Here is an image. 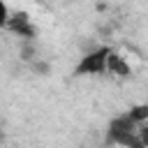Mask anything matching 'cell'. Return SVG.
Wrapping results in <instances>:
<instances>
[{"label": "cell", "mask_w": 148, "mask_h": 148, "mask_svg": "<svg viewBox=\"0 0 148 148\" xmlns=\"http://www.w3.org/2000/svg\"><path fill=\"white\" fill-rule=\"evenodd\" d=\"M134 139H136V125L130 120L127 113H120V116H116L109 123V127H106V143L127 148Z\"/></svg>", "instance_id": "cell-1"}, {"label": "cell", "mask_w": 148, "mask_h": 148, "mask_svg": "<svg viewBox=\"0 0 148 148\" xmlns=\"http://www.w3.org/2000/svg\"><path fill=\"white\" fill-rule=\"evenodd\" d=\"M109 53H111L109 46H99V49L81 56L79 65L72 69V74L74 76H99V74H104L106 72V58H109Z\"/></svg>", "instance_id": "cell-2"}, {"label": "cell", "mask_w": 148, "mask_h": 148, "mask_svg": "<svg viewBox=\"0 0 148 148\" xmlns=\"http://www.w3.org/2000/svg\"><path fill=\"white\" fill-rule=\"evenodd\" d=\"M7 30L18 35L23 42H32L37 37V28L30 21V14L18 9V12H9V21H7Z\"/></svg>", "instance_id": "cell-3"}, {"label": "cell", "mask_w": 148, "mask_h": 148, "mask_svg": "<svg viewBox=\"0 0 148 148\" xmlns=\"http://www.w3.org/2000/svg\"><path fill=\"white\" fill-rule=\"evenodd\" d=\"M106 72L113 74V76H118V79H130V76H132L130 62H127L120 53H116V51H111L109 58H106Z\"/></svg>", "instance_id": "cell-4"}, {"label": "cell", "mask_w": 148, "mask_h": 148, "mask_svg": "<svg viewBox=\"0 0 148 148\" xmlns=\"http://www.w3.org/2000/svg\"><path fill=\"white\" fill-rule=\"evenodd\" d=\"M127 116H130V120H132L136 127H139L141 123H148V104H134V106H130Z\"/></svg>", "instance_id": "cell-5"}, {"label": "cell", "mask_w": 148, "mask_h": 148, "mask_svg": "<svg viewBox=\"0 0 148 148\" xmlns=\"http://www.w3.org/2000/svg\"><path fill=\"white\" fill-rule=\"evenodd\" d=\"M18 58H21L23 62H35V60H37V46H35L32 42H23L21 49H18Z\"/></svg>", "instance_id": "cell-6"}, {"label": "cell", "mask_w": 148, "mask_h": 148, "mask_svg": "<svg viewBox=\"0 0 148 148\" xmlns=\"http://www.w3.org/2000/svg\"><path fill=\"white\" fill-rule=\"evenodd\" d=\"M30 67H32V72L39 74V76H49V74H51V62H49V60L37 58L35 62H30Z\"/></svg>", "instance_id": "cell-7"}, {"label": "cell", "mask_w": 148, "mask_h": 148, "mask_svg": "<svg viewBox=\"0 0 148 148\" xmlns=\"http://www.w3.org/2000/svg\"><path fill=\"white\" fill-rule=\"evenodd\" d=\"M136 139L143 143V148H148V123H141L136 127Z\"/></svg>", "instance_id": "cell-8"}, {"label": "cell", "mask_w": 148, "mask_h": 148, "mask_svg": "<svg viewBox=\"0 0 148 148\" xmlns=\"http://www.w3.org/2000/svg\"><path fill=\"white\" fill-rule=\"evenodd\" d=\"M7 21H9V7L0 0V28H7Z\"/></svg>", "instance_id": "cell-9"}, {"label": "cell", "mask_w": 148, "mask_h": 148, "mask_svg": "<svg viewBox=\"0 0 148 148\" xmlns=\"http://www.w3.org/2000/svg\"><path fill=\"white\" fill-rule=\"evenodd\" d=\"M127 148H143V143H141V141H139V139H134V141H132V143H130V146H127Z\"/></svg>", "instance_id": "cell-10"}, {"label": "cell", "mask_w": 148, "mask_h": 148, "mask_svg": "<svg viewBox=\"0 0 148 148\" xmlns=\"http://www.w3.org/2000/svg\"><path fill=\"white\" fill-rule=\"evenodd\" d=\"M0 141H2V132H0Z\"/></svg>", "instance_id": "cell-11"}]
</instances>
